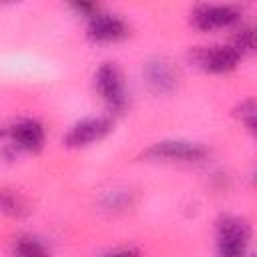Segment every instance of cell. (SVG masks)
<instances>
[{
    "mask_svg": "<svg viewBox=\"0 0 257 257\" xmlns=\"http://www.w3.org/2000/svg\"><path fill=\"white\" fill-rule=\"evenodd\" d=\"M251 241L249 225L233 215H225L217 223V257H247Z\"/></svg>",
    "mask_w": 257,
    "mask_h": 257,
    "instance_id": "cell-1",
    "label": "cell"
},
{
    "mask_svg": "<svg viewBox=\"0 0 257 257\" xmlns=\"http://www.w3.org/2000/svg\"><path fill=\"white\" fill-rule=\"evenodd\" d=\"M94 84H96L100 98L104 100V104L112 112H122L126 108L128 98H126L124 78H122V72L118 70L116 64L104 62L94 74Z\"/></svg>",
    "mask_w": 257,
    "mask_h": 257,
    "instance_id": "cell-2",
    "label": "cell"
},
{
    "mask_svg": "<svg viewBox=\"0 0 257 257\" xmlns=\"http://www.w3.org/2000/svg\"><path fill=\"white\" fill-rule=\"evenodd\" d=\"M147 159L155 161H183V163H197L207 157V149L197 143L189 141H163L153 145L145 151Z\"/></svg>",
    "mask_w": 257,
    "mask_h": 257,
    "instance_id": "cell-3",
    "label": "cell"
},
{
    "mask_svg": "<svg viewBox=\"0 0 257 257\" xmlns=\"http://www.w3.org/2000/svg\"><path fill=\"white\" fill-rule=\"evenodd\" d=\"M239 58H241V54L231 44L199 48L193 54V60L203 70H207V72H227V70H233L237 66Z\"/></svg>",
    "mask_w": 257,
    "mask_h": 257,
    "instance_id": "cell-4",
    "label": "cell"
},
{
    "mask_svg": "<svg viewBox=\"0 0 257 257\" xmlns=\"http://www.w3.org/2000/svg\"><path fill=\"white\" fill-rule=\"evenodd\" d=\"M239 18V10L227 4H205L193 12V24L199 30H217L233 24Z\"/></svg>",
    "mask_w": 257,
    "mask_h": 257,
    "instance_id": "cell-5",
    "label": "cell"
},
{
    "mask_svg": "<svg viewBox=\"0 0 257 257\" xmlns=\"http://www.w3.org/2000/svg\"><path fill=\"white\" fill-rule=\"evenodd\" d=\"M88 38L94 42H114L126 36V24L108 12H94L88 20Z\"/></svg>",
    "mask_w": 257,
    "mask_h": 257,
    "instance_id": "cell-6",
    "label": "cell"
},
{
    "mask_svg": "<svg viewBox=\"0 0 257 257\" xmlns=\"http://www.w3.org/2000/svg\"><path fill=\"white\" fill-rule=\"evenodd\" d=\"M112 122L104 116H94V118H84L76 122L64 137L66 147H86L98 139H102L110 131Z\"/></svg>",
    "mask_w": 257,
    "mask_h": 257,
    "instance_id": "cell-7",
    "label": "cell"
},
{
    "mask_svg": "<svg viewBox=\"0 0 257 257\" xmlns=\"http://www.w3.org/2000/svg\"><path fill=\"white\" fill-rule=\"evenodd\" d=\"M10 135H12L14 145L22 151L34 153V151H40L44 145V128L40 122L32 118H22L16 124H12Z\"/></svg>",
    "mask_w": 257,
    "mask_h": 257,
    "instance_id": "cell-8",
    "label": "cell"
},
{
    "mask_svg": "<svg viewBox=\"0 0 257 257\" xmlns=\"http://www.w3.org/2000/svg\"><path fill=\"white\" fill-rule=\"evenodd\" d=\"M147 76H149V82L151 86H155L159 92H165V90H171L175 86V68L165 62V60H157V62H151L149 68H147Z\"/></svg>",
    "mask_w": 257,
    "mask_h": 257,
    "instance_id": "cell-9",
    "label": "cell"
},
{
    "mask_svg": "<svg viewBox=\"0 0 257 257\" xmlns=\"http://www.w3.org/2000/svg\"><path fill=\"white\" fill-rule=\"evenodd\" d=\"M14 257H48V251L36 237H20L14 243Z\"/></svg>",
    "mask_w": 257,
    "mask_h": 257,
    "instance_id": "cell-10",
    "label": "cell"
},
{
    "mask_svg": "<svg viewBox=\"0 0 257 257\" xmlns=\"http://www.w3.org/2000/svg\"><path fill=\"white\" fill-rule=\"evenodd\" d=\"M0 211L10 213V215H20L22 213V203L12 193L0 191Z\"/></svg>",
    "mask_w": 257,
    "mask_h": 257,
    "instance_id": "cell-11",
    "label": "cell"
},
{
    "mask_svg": "<svg viewBox=\"0 0 257 257\" xmlns=\"http://www.w3.org/2000/svg\"><path fill=\"white\" fill-rule=\"evenodd\" d=\"M239 118L247 124L249 131L255 128V102H253V100L241 102V106H239Z\"/></svg>",
    "mask_w": 257,
    "mask_h": 257,
    "instance_id": "cell-12",
    "label": "cell"
},
{
    "mask_svg": "<svg viewBox=\"0 0 257 257\" xmlns=\"http://www.w3.org/2000/svg\"><path fill=\"white\" fill-rule=\"evenodd\" d=\"M104 257H141L135 249H120V251H114V253H108Z\"/></svg>",
    "mask_w": 257,
    "mask_h": 257,
    "instance_id": "cell-13",
    "label": "cell"
}]
</instances>
